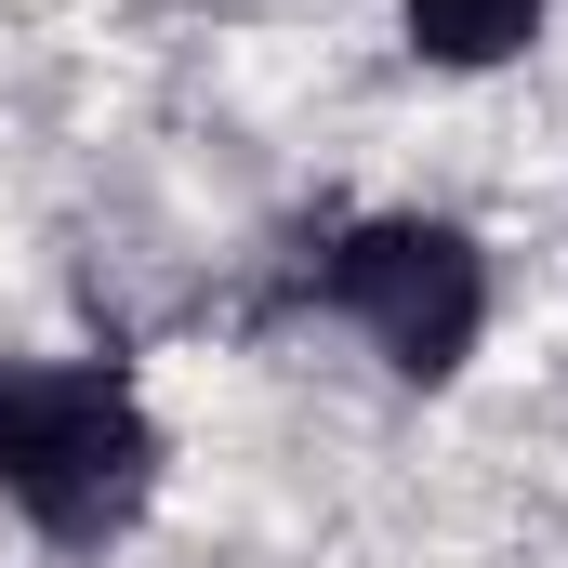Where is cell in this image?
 I'll return each mask as SVG.
<instances>
[{
  "label": "cell",
  "instance_id": "obj_3",
  "mask_svg": "<svg viewBox=\"0 0 568 568\" xmlns=\"http://www.w3.org/2000/svg\"><path fill=\"white\" fill-rule=\"evenodd\" d=\"M542 40V0H410V53L436 67H503Z\"/></svg>",
  "mask_w": 568,
  "mask_h": 568
},
{
  "label": "cell",
  "instance_id": "obj_1",
  "mask_svg": "<svg viewBox=\"0 0 568 568\" xmlns=\"http://www.w3.org/2000/svg\"><path fill=\"white\" fill-rule=\"evenodd\" d=\"M159 489V424L120 371H0V503L40 542H120Z\"/></svg>",
  "mask_w": 568,
  "mask_h": 568
},
{
  "label": "cell",
  "instance_id": "obj_2",
  "mask_svg": "<svg viewBox=\"0 0 568 568\" xmlns=\"http://www.w3.org/2000/svg\"><path fill=\"white\" fill-rule=\"evenodd\" d=\"M317 291L410 371V384H449L463 357H476V317H489V278H476V252L449 239V225H424V212H384V225H357L331 265H317Z\"/></svg>",
  "mask_w": 568,
  "mask_h": 568
}]
</instances>
